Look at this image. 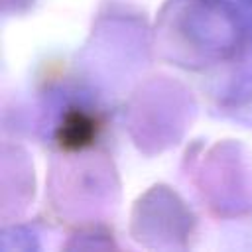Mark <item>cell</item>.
I'll return each instance as SVG.
<instances>
[{"mask_svg": "<svg viewBox=\"0 0 252 252\" xmlns=\"http://www.w3.org/2000/svg\"><path fill=\"white\" fill-rule=\"evenodd\" d=\"M94 134H96V122L83 112H71L61 128V140L75 148L91 142Z\"/></svg>", "mask_w": 252, "mask_h": 252, "instance_id": "cell-2", "label": "cell"}, {"mask_svg": "<svg viewBox=\"0 0 252 252\" xmlns=\"http://www.w3.org/2000/svg\"><path fill=\"white\" fill-rule=\"evenodd\" d=\"M159 35L167 57L219 96H252V0H173Z\"/></svg>", "mask_w": 252, "mask_h": 252, "instance_id": "cell-1", "label": "cell"}]
</instances>
